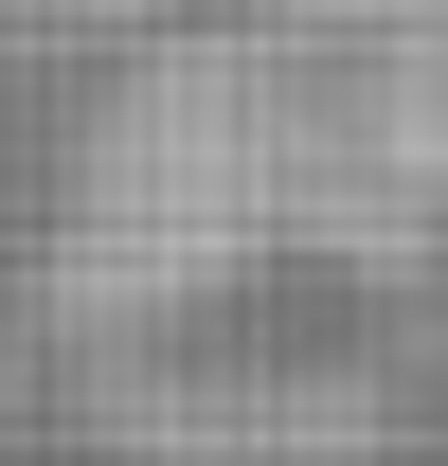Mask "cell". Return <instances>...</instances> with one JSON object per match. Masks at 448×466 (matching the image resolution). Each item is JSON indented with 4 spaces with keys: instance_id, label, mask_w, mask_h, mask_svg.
<instances>
[{
    "instance_id": "cell-1",
    "label": "cell",
    "mask_w": 448,
    "mask_h": 466,
    "mask_svg": "<svg viewBox=\"0 0 448 466\" xmlns=\"http://www.w3.org/2000/svg\"><path fill=\"white\" fill-rule=\"evenodd\" d=\"M126 198H305L323 233H412V198H448V0H270L198 36L126 108Z\"/></svg>"
}]
</instances>
